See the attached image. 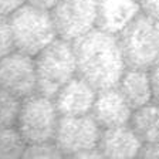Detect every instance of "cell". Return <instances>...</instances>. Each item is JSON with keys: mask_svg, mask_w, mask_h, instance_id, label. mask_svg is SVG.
<instances>
[{"mask_svg": "<svg viewBox=\"0 0 159 159\" xmlns=\"http://www.w3.org/2000/svg\"><path fill=\"white\" fill-rule=\"evenodd\" d=\"M77 75L97 91L114 88L126 70V63L118 36L93 29L73 41Z\"/></svg>", "mask_w": 159, "mask_h": 159, "instance_id": "obj_1", "label": "cell"}, {"mask_svg": "<svg viewBox=\"0 0 159 159\" xmlns=\"http://www.w3.org/2000/svg\"><path fill=\"white\" fill-rule=\"evenodd\" d=\"M14 50L36 57L58 39L51 13L24 3L9 16Z\"/></svg>", "mask_w": 159, "mask_h": 159, "instance_id": "obj_2", "label": "cell"}, {"mask_svg": "<svg viewBox=\"0 0 159 159\" xmlns=\"http://www.w3.org/2000/svg\"><path fill=\"white\" fill-rule=\"evenodd\" d=\"M37 93L54 98L70 80L77 75L73 43L56 39L34 57Z\"/></svg>", "mask_w": 159, "mask_h": 159, "instance_id": "obj_3", "label": "cell"}, {"mask_svg": "<svg viewBox=\"0 0 159 159\" xmlns=\"http://www.w3.org/2000/svg\"><path fill=\"white\" fill-rule=\"evenodd\" d=\"M126 67L151 70L159 63V20L141 13L118 36Z\"/></svg>", "mask_w": 159, "mask_h": 159, "instance_id": "obj_4", "label": "cell"}, {"mask_svg": "<svg viewBox=\"0 0 159 159\" xmlns=\"http://www.w3.org/2000/svg\"><path fill=\"white\" fill-rule=\"evenodd\" d=\"M60 114L53 98L36 93L21 99L16 128L26 143L54 141Z\"/></svg>", "mask_w": 159, "mask_h": 159, "instance_id": "obj_5", "label": "cell"}, {"mask_svg": "<svg viewBox=\"0 0 159 159\" xmlns=\"http://www.w3.org/2000/svg\"><path fill=\"white\" fill-rule=\"evenodd\" d=\"M102 128L91 114L77 116L60 115L54 135V142L64 156L77 158L78 155L98 148Z\"/></svg>", "mask_w": 159, "mask_h": 159, "instance_id": "obj_6", "label": "cell"}, {"mask_svg": "<svg viewBox=\"0 0 159 159\" xmlns=\"http://www.w3.org/2000/svg\"><path fill=\"white\" fill-rule=\"evenodd\" d=\"M50 13L58 39L73 43L95 29L97 0H58Z\"/></svg>", "mask_w": 159, "mask_h": 159, "instance_id": "obj_7", "label": "cell"}, {"mask_svg": "<svg viewBox=\"0 0 159 159\" xmlns=\"http://www.w3.org/2000/svg\"><path fill=\"white\" fill-rule=\"evenodd\" d=\"M0 88L24 99L37 93L34 57L13 50L0 58Z\"/></svg>", "mask_w": 159, "mask_h": 159, "instance_id": "obj_8", "label": "cell"}, {"mask_svg": "<svg viewBox=\"0 0 159 159\" xmlns=\"http://www.w3.org/2000/svg\"><path fill=\"white\" fill-rule=\"evenodd\" d=\"M97 91L85 80L75 75L54 97L57 111L64 116H77L91 114Z\"/></svg>", "mask_w": 159, "mask_h": 159, "instance_id": "obj_9", "label": "cell"}, {"mask_svg": "<svg viewBox=\"0 0 159 159\" xmlns=\"http://www.w3.org/2000/svg\"><path fill=\"white\" fill-rule=\"evenodd\" d=\"M134 109L116 87L99 89L94 101L91 115L102 129L128 125Z\"/></svg>", "mask_w": 159, "mask_h": 159, "instance_id": "obj_10", "label": "cell"}, {"mask_svg": "<svg viewBox=\"0 0 159 159\" xmlns=\"http://www.w3.org/2000/svg\"><path fill=\"white\" fill-rule=\"evenodd\" d=\"M141 11L139 0H97L95 27L119 36Z\"/></svg>", "mask_w": 159, "mask_h": 159, "instance_id": "obj_11", "label": "cell"}, {"mask_svg": "<svg viewBox=\"0 0 159 159\" xmlns=\"http://www.w3.org/2000/svg\"><path fill=\"white\" fill-rule=\"evenodd\" d=\"M141 146L142 141L129 124L102 129L98 143L102 158H138Z\"/></svg>", "mask_w": 159, "mask_h": 159, "instance_id": "obj_12", "label": "cell"}, {"mask_svg": "<svg viewBox=\"0 0 159 159\" xmlns=\"http://www.w3.org/2000/svg\"><path fill=\"white\" fill-rule=\"evenodd\" d=\"M116 88L132 109L141 108L152 101V87L148 70L126 67Z\"/></svg>", "mask_w": 159, "mask_h": 159, "instance_id": "obj_13", "label": "cell"}, {"mask_svg": "<svg viewBox=\"0 0 159 159\" xmlns=\"http://www.w3.org/2000/svg\"><path fill=\"white\" fill-rule=\"evenodd\" d=\"M129 126L138 138L145 142H159V104H149L132 111Z\"/></svg>", "mask_w": 159, "mask_h": 159, "instance_id": "obj_14", "label": "cell"}, {"mask_svg": "<svg viewBox=\"0 0 159 159\" xmlns=\"http://www.w3.org/2000/svg\"><path fill=\"white\" fill-rule=\"evenodd\" d=\"M27 143L16 126L0 128V159L23 158Z\"/></svg>", "mask_w": 159, "mask_h": 159, "instance_id": "obj_15", "label": "cell"}, {"mask_svg": "<svg viewBox=\"0 0 159 159\" xmlns=\"http://www.w3.org/2000/svg\"><path fill=\"white\" fill-rule=\"evenodd\" d=\"M21 99L6 89L0 88V128L16 126Z\"/></svg>", "mask_w": 159, "mask_h": 159, "instance_id": "obj_16", "label": "cell"}, {"mask_svg": "<svg viewBox=\"0 0 159 159\" xmlns=\"http://www.w3.org/2000/svg\"><path fill=\"white\" fill-rule=\"evenodd\" d=\"M23 158L53 159V158H64V155L54 141H48V142L27 143L26 149H24V153H23Z\"/></svg>", "mask_w": 159, "mask_h": 159, "instance_id": "obj_17", "label": "cell"}, {"mask_svg": "<svg viewBox=\"0 0 159 159\" xmlns=\"http://www.w3.org/2000/svg\"><path fill=\"white\" fill-rule=\"evenodd\" d=\"M14 50L11 30L9 24V17L0 14V58H3Z\"/></svg>", "mask_w": 159, "mask_h": 159, "instance_id": "obj_18", "label": "cell"}, {"mask_svg": "<svg viewBox=\"0 0 159 159\" xmlns=\"http://www.w3.org/2000/svg\"><path fill=\"white\" fill-rule=\"evenodd\" d=\"M138 158L159 159V142H145L139 149Z\"/></svg>", "mask_w": 159, "mask_h": 159, "instance_id": "obj_19", "label": "cell"}, {"mask_svg": "<svg viewBox=\"0 0 159 159\" xmlns=\"http://www.w3.org/2000/svg\"><path fill=\"white\" fill-rule=\"evenodd\" d=\"M149 78L152 87V101L159 104V63L149 70Z\"/></svg>", "mask_w": 159, "mask_h": 159, "instance_id": "obj_20", "label": "cell"}, {"mask_svg": "<svg viewBox=\"0 0 159 159\" xmlns=\"http://www.w3.org/2000/svg\"><path fill=\"white\" fill-rule=\"evenodd\" d=\"M24 3H26V0H0V14L9 17Z\"/></svg>", "mask_w": 159, "mask_h": 159, "instance_id": "obj_21", "label": "cell"}, {"mask_svg": "<svg viewBox=\"0 0 159 159\" xmlns=\"http://www.w3.org/2000/svg\"><path fill=\"white\" fill-rule=\"evenodd\" d=\"M139 3L143 13L159 20V0H139Z\"/></svg>", "mask_w": 159, "mask_h": 159, "instance_id": "obj_22", "label": "cell"}, {"mask_svg": "<svg viewBox=\"0 0 159 159\" xmlns=\"http://www.w3.org/2000/svg\"><path fill=\"white\" fill-rule=\"evenodd\" d=\"M57 2L58 0H26V3L30 4V6L41 10H47V11H51V9L56 6Z\"/></svg>", "mask_w": 159, "mask_h": 159, "instance_id": "obj_23", "label": "cell"}]
</instances>
